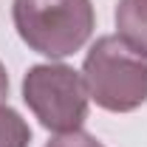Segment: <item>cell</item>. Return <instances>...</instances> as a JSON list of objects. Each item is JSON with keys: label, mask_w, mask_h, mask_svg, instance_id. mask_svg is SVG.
Returning <instances> with one entry per match:
<instances>
[{"label": "cell", "mask_w": 147, "mask_h": 147, "mask_svg": "<svg viewBox=\"0 0 147 147\" xmlns=\"http://www.w3.org/2000/svg\"><path fill=\"white\" fill-rule=\"evenodd\" d=\"M11 20L20 40L51 59L79 51L96 23L91 0H14Z\"/></svg>", "instance_id": "cell-1"}, {"label": "cell", "mask_w": 147, "mask_h": 147, "mask_svg": "<svg viewBox=\"0 0 147 147\" xmlns=\"http://www.w3.org/2000/svg\"><path fill=\"white\" fill-rule=\"evenodd\" d=\"M82 79L102 110L130 113L147 102V57L130 51L119 37H99L91 45Z\"/></svg>", "instance_id": "cell-2"}, {"label": "cell", "mask_w": 147, "mask_h": 147, "mask_svg": "<svg viewBox=\"0 0 147 147\" xmlns=\"http://www.w3.org/2000/svg\"><path fill=\"white\" fill-rule=\"evenodd\" d=\"M88 85L71 65H34L23 76V102L51 133H76L88 119Z\"/></svg>", "instance_id": "cell-3"}, {"label": "cell", "mask_w": 147, "mask_h": 147, "mask_svg": "<svg viewBox=\"0 0 147 147\" xmlns=\"http://www.w3.org/2000/svg\"><path fill=\"white\" fill-rule=\"evenodd\" d=\"M116 31L130 51L147 57V0H119L116 3Z\"/></svg>", "instance_id": "cell-4"}, {"label": "cell", "mask_w": 147, "mask_h": 147, "mask_svg": "<svg viewBox=\"0 0 147 147\" xmlns=\"http://www.w3.org/2000/svg\"><path fill=\"white\" fill-rule=\"evenodd\" d=\"M31 130L14 108L0 102V147H28Z\"/></svg>", "instance_id": "cell-5"}, {"label": "cell", "mask_w": 147, "mask_h": 147, "mask_svg": "<svg viewBox=\"0 0 147 147\" xmlns=\"http://www.w3.org/2000/svg\"><path fill=\"white\" fill-rule=\"evenodd\" d=\"M45 147H105L102 142H96L91 133H82V130H76V133H65V136H57L51 139Z\"/></svg>", "instance_id": "cell-6"}, {"label": "cell", "mask_w": 147, "mask_h": 147, "mask_svg": "<svg viewBox=\"0 0 147 147\" xmlns=\"http://www.w3.org/2000/svg\"><path fill=\"white\" fill-rule=\"evenodd\" d=\"M9 96V74H6V68H3V62H0V102Z\"/></svg>", "instance_id": "cell-7"}]
</instances>
